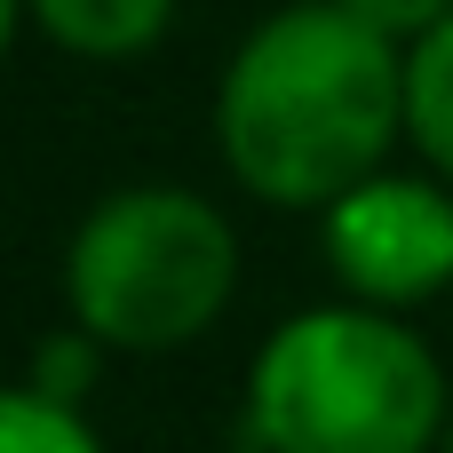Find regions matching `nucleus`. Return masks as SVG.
Listing matches in <instances>:
<instances>
[{"instance_id":"10","label":"nucleus","mask_w":453,"mask_h":453,"mask_svg":"<svg viewBox=\"0 0 453 453\" xmlns=\"http://www.w3.org/2000/svg\"><path fill=\"white\" fill-rule=\"evenodd\" d=\"M16 24H32V16H24V0H0V56L16 48Z\"/></svg>"},{"instance_id":"11","label":"nucleus","mask_w":453,"mask_h":453,"mask_svg":"<svg viewBox=\"0 0 453 453\" xmlns=\"http://www.w3.org/2000/svg\"><path fill=\"white\" fill-rule=\"evenodd\" d=\"M438 453H453V422H446V446H438Z\"/></svg>"},{"instance_id":"4","label":"nucleus","mask_w":453,"mask_h":453,"mask_svg":"<svg viewBox=\"0 0 453 453\" xmlns=\"http://www.w3.org/2000/svg\"><path fill=\"white\" fill-rule=\"evenodd\" d=\"M326 271L342 279L350 303L374 311H414L453 287V183L430 175H366L319 215Z\"/></svg>"},{"instance_id":"5","label":"nucleus","mask_w":453,"mask_h":453,"mask_svg":"<svg viewBox=\"0 0 453 453\" xmlns=\"http://www.w3.org/2000/svg\"><path fill=\"white\" fill-rule=\"evenodd\" d=\"M24 16L88 64H127L143 48H159V32L175 24V0H24Z\"/></svg>"},{"instance_id":"3","label":"nucleus","mask_w":453,"mask_h":453,"mask_svg":"<svg viewBox=\"0 0 453 453\" xmlns=\"http://www.w3.org/2000/svg\"><path fill=\"white\" fill-rule=\"evenodd\" d=\"M239 295V231L183 183L104 191L64 247V311L135 358L199 342Z\"/></svg>"},{"instance_id":"6","label":"nucleus","mask_w":453,"mask_h":453,"mask_svg":"<svg viewBox=\"0 0 453 453\" xmlns=\"http://www.w3.org/2000/svg\"><path fill=\"white\" fill-rule=\"evenodd\" d=\"M406 143L453 183V8L406 48Z\"/></svg>"},{"instance_id":"9","label":"nucleus","mask_w":453,"mask_h":453,"mask_svg":"<svg viewBox=\"0 0 453 453\" xmlns=\"http://www.w3.org/2000/svg\"><path fill=\"white\" fill-rule=\"evenodd\" d=\"M342 8H350V16H366L374 32H390V40H406V48H414V40L446 16L453 0H342Z\"/></svg>"},{"instance_id":"1","label":"nucleus","mask_w":453,"mask_h":453,"mask_svg":"<svg viewBox=\"0 0 453 453\" xmlns=\"http://www.w3.org/2000/svg\"><path fill=\"white\" fill-rule=\"evenodd\" d=\"M406 135V40L342 0L271 8L215 80V151L231 183L287 215H326L390 167Z\"/></svg>"},{"instance_id":"7","label":"nucleus","mask_w":453,"mask_h":453,"mask_svg":"<svg viewBox=\"0 0 453 453\" xmlns=\"http://www.w3.org/2000/svg\"><path fill=\"white\" fill-rule=\"evenodd\" d=\"M0 453H104V438L88 430L80 406L32 390V382H8L0 390Z\"/></svg>"},{"instance_id":"8","label":"nucleus","mask_w":453,"mask_h":453,"mask_svg":"<svg viewBox=\"0 0 453 453\" xmlns=\"http://www.w3.org/2000/svg\"><path fill=\"white\" fill-rule=\"evenodd\" d=\"M104 350H111V342H96V334L72 319V326H56V334L32 350V374H24V382L48 390V398H64V406H80V398L96 390V374H104Z\"/></svg>"},{"instance_id":"2","label":"nucleus","mask_w":453,"mask_h":453,"mask_svg":"<svg viewBox=\"0 0 453 453\" xmlns=\"http://www.w3.org/2000/svg\"><path fill=\"white\" fill-rule=\"evenodd\" d=\"M453 422L438 350L374 303H319L263 334L247 374L255 453H438Z\"/></svg>"}]
</instances>
